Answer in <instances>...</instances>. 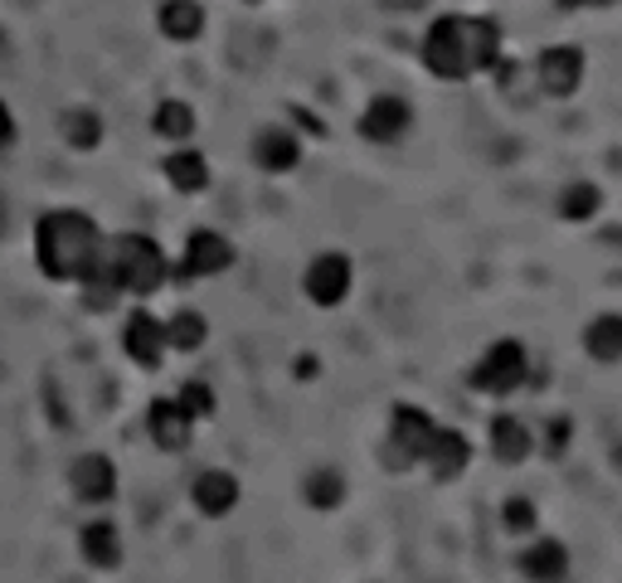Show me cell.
I'll return each instance as SVG.
<instances>
[{
  "instance_id": "cell-1",
  "label": "cell",
  "mask_w": 622,
  "mask_h": 583,
  "mask_svg": "<svg viewBox=\"0 0 622 583\" xmlns=\"http://www.w3.org/2000/svg\"><path fill=\"white\" fill-rule=\"evenodd\" d=\"M423 63L438 78H467L501 63V30L496 20H467V16H443L423 34Z\"/></svg>"
},
{
  "instance_id": "cell-2",
  "label": "cell",
  "mask_w": 622,
  "mask_h": 583,
  "mask_svg": "<svg viewBox=\"0 0 622 583\" xmlns=\"http://www.w3.org/2000/svg\"><path fill=\"white\" fill-rule=\"evenodd\" d=\"M34 254H39V273L55 277V283H83L88 268L102 254V234L98 224L78 209H55L34 224Z\"/></svg>"
},
{
  "instance_id": "cell-3",
  "label": "cell",
  "mask_w": 622,
  "mask_h": 583,
  "mask_svg": "<svg viewBox=\"0 0 622 583\" xmlns=\"http://www.w3.org/2000/svg\"><path fill=\"white\" fill-rule=\"evenodd\" d=\"M428 443H433V418L423 414V408H414V404H399L394 408V418H389L385 467H394V472L414 467V462H423V453H428Z\"/></svg>"
},
{
  "instance_id": "cell-4",
  "label": "cell",
  "mask_w": 622,
  "mask_h": 583,
  "mask_svg": "<svg viewBox=\"0 0 622 583\" xmlns=\"http://www.w3.org/2000/svg\"><path fill=\"white\" fill-rule=\"evenodd\" d=\"M467 384H472V389H482V394L521 389V384H525V350H521V340H496V346L476 360Z\"/></svg>"
},
{
  "instance_id": "cell-5",
  "label": "cell",
  "mask_w": 622,
  "mask_h": 583,
  "mask_svg": "<svg viewBox=\"0 0 622 583\" xmlns=\"http://www.w3.org/2000/svg\"><path fill=\"white\" fill-rule=\"evenodd\" d=\"M535 73H540V88H545L550 98H569V92L584 83V55H579L574 45H554L540 55Z\"/></svg>"
},
{
  "instance_id": "cell-6",
  "label": "cell",
  "mask_w": 622,
  "mask_h": 583,
  "mask_svg": "<svg viewBox=\"0 0 622 583\" xmlns=\"http://www.w3.org/2000/svg\"><path fill=\"white\" fill-rule=\"evenodd\" d=\"M234 263V248L229 238L215 234V229H200L190 234V244H185V263H180V277H215Z\"/></svg>"
},
{
  "instance_id": "cell-7",
  "label": "cell",
  "mask_w": 622,
  "mask_h": 583,
  "mask_svg": "<svg viewBox=\"0 0 622 583\" xmlns=\"http://www.w3.org/2000/svg\"><path fill=\"white\" fill-rule=\"evenodd\" d=\"M346 292H351V258L322 254L307 268V297L316 307H336V302H346Z\"/></svg>"
},
{
  "instance_id": "cell-8",
  "label": "cell",
  "mask_w": 622,
  "mask_h": 583,
  "mask_svg": "<svg viewBox=\"0 0 622 583\" xmlns=\"http://www.w3.org/2000/svg\"><path fill=\"white\" fill-rule=\"evenodd\" d=\"M122 346H127V355H131L137 365L156 369L170 340H166V326L156 322L151 312H131V316H127V330H122Z\"/></svg>"
},
{
  "instance_id": "cell-9",
  "label": "cell",
  "mask_w": 622,
  "mask_h": 583,
  "mask_svg": "<svg viewBox=\"0 0 622 583\" xmlns=\"http://www.w3.org/2000/svg\"><path fill=\"white\" fill-rule=\"evenodd\" d=\"M190 414L180 408V399H156L151 414H147V428L156 437V447H166V453H185L190 447Z\"/></svg>"
},
{
  "instance_id": "cell-10",
  "label": "cell",
  "mask_w": 622,
  "mask_h": 583,
  "mask_svg": "<svg viewBox=\"0 0 622 583\" xmlns=\"http://www.w3.org/2000/svg\"><path fill=\"white\" fill-rule=\"evenodd\" d=\"M408 131V102L404 98H375L365 108V117H361V137H369V141H399Z\"/></svg>"
},
{
  "instance_id": "cell-11",
  "label": "cell",
  "mask_w": 622,
  "mask_h": 583,
  "mask_svg": "<svg viewBox=\"0 0 622 583\" xmlns=\"http://www.w3.org/2000/svg\"><path fill=\"white\" fill-rule=\"evenodd\" d=\"M467 457H472L467 437L453 433V428H433V443H428V453H423V462L433 467V476H438V482H453V476L467 467Z\"/></svg>"
},
{
  "instance_id": "cell-12",
  "label": "cell",
  "mask_w": 622,
  "mask_h": 583,
  "mask_svg": "<svg viewBox=\"0 0 622 583\" xmlns=\"http://www.w3.org/2000/svg\"><path fill=\"white\" fill-rule=\"evenodd\" d=\"M69 482H73V492L83 496V501H108V496L117 492V467H112L108 457L88 453V457H78V462H73Z\"/></svg>"
},
{
  "instance_id": "cell-13",
  "label": "cell",
  "mask_w": 622,
  "mask_h": 583,
  "mask_svg": "<svg viewBox=\"0 0 622 583\" xmlns=\"http://www.w3.org/2000/svg\"><path fill=\"white\" fill-rule=\"evenodd\" d=\"M254 161L263 170H273V176H283V170H293L302 161V146H297L293 131L268 127V131H258V141H254Z\"/></svg>"
},
{
  "instance_id": "cell-14",
  "label": "cell",
  "mask_w": 622,
  "mask_h": 583,
  "mask_svg": "<svg viewBox=\"0 0 622 583\" xmlns=\"http://www.w3.org/2000/svg\"><path fill=\"white\" fill-rule=\"evenodd\" d=\"M195 506L205 515H229L238 506V482L229 472H205L195 476Z\"/></svg>"
},
{
  "instance_id": "cell-15",
  "label": "cell",
  "mask_w": 622,
  "mask_h": 583,
  "mask_svg": "<svg viewBox=\"0 0 622 583\" xmlns=\"http://www.w3.org/2000/svg\"><path fill=\"white\" fill-rule=\"evenodd\" d=\"M521 569H525V579H564L569 574V550L560 545V540H540L535 550L521 554Z\"/></svg>"
},
{
  "instance_id": "cell-16",
  "label": "cell",
  "mask_w": 622,
  "mask_h": 583,
  "mask_svg": "<svg viewBox=\"0 0 622 583\" xmlns=\"http://www.w3.org/2000/svg\"><path fill=\"white\" fill-rule=\"evenodd\" d=\"M166 180L176 185L180 195L205 190V185H209V166H205V156H200V151H176V156H166Z\"/></svg>"
},
{
  "instance_id": "cell-17",
  "label": "cell",
  "mask_w": 622,
  "mask_h": 583,
  "mask_svg": "<svg viewBox=\"0 0 622 583\" xmlns=\"http://www.w3.org/2000/svg\"><path fill=\"white\" fill-rule=\"evenodd\" d=\"M156 20H161V30L170 39H195L205 30V10L195 6V0H166V6L156 10Z\"/></svg>"
},
{
  "instance_id": "cell-18",
  "label": "cell",
  "mask_w": 622,
  "mask_h": 583,
  "mask_svg": "<svg viewBox=\"0 0 622 583\" xmlns=\"http://www.w3.org/2000/svg\"><path fill=\"white\" fill-rule=\"evenodd\" d=\"M83 554H88V564H98V569H117V560H122V540H117V525L112 521H92L83 530Z\"/></svg>"
},
{
  "instance_id": "cell-19",
  "label": "cell",
  "mask_w": 622,
  "mask_h": 583,
  "mask_svg": "<svg viewBox=\"0 0 622 583\" xmlns=\"http://www.w3.org/2000/svg\"><path fill=\"white\" fill-rule=\"evenodd\" d=\"M492 447H496L501 462H525V457H531V433H525L521 418L501 414V418L492 423Z\"/></svg>"
},
{
  "instance_id": "cell-20",
  "label": "cell",
  "mask_w": 622,
  "mask_h": 583,
  "mask_svg": "<svg viewBox=\"0 0 622 583\" xmlns=\"http://www.w3.org/2000/svg\"><path fill=\"white\" fill-rule=\"evenodd\" d=\"M584 346L593 360H603V365L622 360V316H599V322L584 330Z\"/></svg>"
},
{
  "instance_id": "cell-21",
  "label": "cell",
  "mask_w": 622,
  "mask_h": 583,
  "mask_svg": "<svg viewBox=\"0 0 622 583\" xmlns=\"http://www.w3.org/2000/svg\"><path fill=\"white\" fill-rule=\"evenodd\" d=\"M599 205H603V195H599V185H589V180L564 185V195H560V215L574 219V224L593 219V215H599Z\"/></svg>"
},
{
  "instance_id": "cell-22",
  "label": "cell",
  "mask_w": 622,
  "mask_h": 583,
  "mask_svg": "<svg viewBox=\"0 0 622 583\" xmlns=\"http://www.w3.org/2000/svg\"><path fill=\"white\" fill-rule=\"evenodd\" d=\"M151 127H156V137H170V141H185L195 131V112L185 108V102H161V108H156V117H151Z\"/></svg>"
},
{
  "instance_id": "cell-23",
  "label": "cell",
  "mask_w": 622,
  "mask_h": 583,
  "mask_svg": "<svg viewBox=\"0 0 622 583\" xmlns=\"http://www.w3.org/2000/svg\"><path fill=\"white\" fill-rule=\"evenodd\" d=\"M63 141H69L73 151H92V146L102 141V122H98V112L78 108V112L63 117Z\"/></svg>"
},
{
  "instance_id": "cell-24",
  "label": "cell",
  "mask_w": 622,
  "mask_h": 583,
  "mask_svg": "<svg viewBox=\"0 0 622 583\" xmlns=\"http://www.w3.org/2000/svg\"><path fill=\"white\" fill-rule=\"evenodd\" d=\"M340 496H346V482H340L336 472H312L307 476V506L330 511V506H340Z\"/></svg>"
},
{
  "instance_id": "cell-25",
  "label": "cell",
  "mask_w": 622,
  "mask_h": 583,
  "mask_svg": "<svg viewBox=\"0 0 622 583\" xmlns=\"http://www.w3.org/2000/svg\"><path fill=\"white\" fill-rule=\"evenodd\" d=\"M166 340L176 350H195V346H205V316H195V312H180L176 322L166 326Z\"/></svg>"
},
{
  "instance_id": "cell-26",
  "label": "cell",
  "mask_w": 622,
  "mask_h": 583,
  "mask_svg": "<svg viewBox=\"0 0 622 583\" xmlns=\"http://www.w3.org/2000/svg\"><path fill=\"white\" fill-rule=\"evenodd\" d=\"M180 408L190 418H209V414H215V389H209V384H200V379H190L180 389Z\"/></svg>"
},
{
  "instance_id": "cell-27",
  "label": "cell",
  "mask_w": 622,
  "mask_h": 583,
  "mask_svg": "<svg viewBox=\"0 0 622 583\" xmlns=\"http://www.w3.org/2000/svg\"><path fill=\"white\" fill-rule=\"evenodd\" d=\"M501 521H506L511 535H525V530H535V506L515 496V501H506V506H501Z\"/></svg>"
},
{
  "instance_id": "cell-28",
  "label": "cell",
  "mask_w": 622,
  "mask_h": 583,
  "mask_svg": "<svg viewBox=\"0 0 622 583\" xmlns=\"http://www.w3.org/2000/svg\"><path fill=\"white\" fill-rule=\"evenodd\" d=\"M6 141H16V117H10V108L0 102V146Z\"/></svg>"
},
{
  "instance_id": "cell-29",
  "label": "cell",
  "mask_w": 622,
  "mask_h": 583,
  "mask_svg": "<svg viewBox=\"0 0 622 583\" xmlns=\"http://www.w3.org/2000/svg\"><path fill=\"white\" fill-rule=\"evenodd\" d=\"M564 437H569V423H554L550 428V453H564Z\"/></svg>"
},
{
  "instance_id": "cell-30",
  "label": "cell",
  "mask_w": 622,
  "mask_h": 583,
  "mask_svg": "<svg viewBox=\"0 0 622 583\" xmlns=\"http://www.w3.org/2000/svg\"><path fill=\"white\" fill-rule=\"evenodd\" d=\"M385 10H418V6H428V0H379Z\"/></svg>"
},
{
  "instance_id": "cell-31",
  "label": "cell",
  "mask_w": 622,
  "mask_h": 583,
  "mask_svg": "<svg viewBox=\"0 0 622 583\" xmlns=\"http://www.w3.org/2000/svg\"><path fill=\"white\" fill-rule=\"evenodd\" d=\"M297 375H302V379L316 375V360H312V355H302V360H297Z\"/></svg>"
},
{
  "instance_id": "cell-32",
  "label": "cell",
  "mask_w": 622,
  "mask_h": 583,
  "mask_svg": "<svg viewBox=\"0 0 622 583\" xmlns=\"http://www.w3.org/2000/svg\"><path fill=\"white\" fill-rule=\"evenodd\" d=\"M603 238H608V244H613V248H622V229H608Z\"/></svg>"
},
{
  "instance_id": "cell-33",
  "label": "cell",
  "mask_w": 622,
  "mask_h": 583,
  "mask_svg": "<svg viewBox=\"0 0 622 583\" xmlns=\"http://www.w3.org/2000/svg\"><path fill=\"white\" fill-rule=\"evenodd\" d=\"M560 6H564V10H579V6H589V0H560Z\"/></svg>"
},
{
  "instance_id": "cell-34",
  "label": "cell",
  "mask_w": 622,
  "mask_h": 583,
  "mask_svg": "<svg viewBox=\"0 0 622 583\" xmlns=\"http://www.w3.org/2000/svg\"><path fill=\"white\" fill-rule=\"evenodd\" d=\"M0 229H6V205H0Z\"/></svg>"
}]
</instances>
